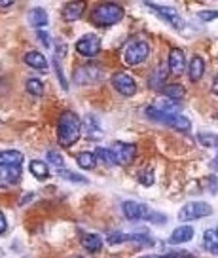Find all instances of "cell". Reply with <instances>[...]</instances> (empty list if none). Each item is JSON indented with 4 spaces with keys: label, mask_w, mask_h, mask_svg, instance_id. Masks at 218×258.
Here are the masks:
<instances>
[{
    "label": "cell",
    "mask_w": 218,
    "mask_h": 258,
    "mask_svg": "<svg viewBox=\"0 0 218 258\" xmlns=\"http://www.w3.org/2000/svg\"><path fill=\"white\" fill-rule=\"evenodd\" d=\"M216 230H218V228H216Z\"/></svg>",
    "instance_id": "cell-47"
},
{
    "label": "cell",
    "mask_w": 218,
    "mask_h": 258,
    "mask_svg": "<svg viewBox=\"0 0 218 258\" xmlns=\"http://www.w3.org/2000/svg\"><path fill=\"white\" fill-rule=\"evenodd\" d=\"M70 258H82V256H70Z\"/></svg>",
    "instance_id": "cell-46"
},
{
    "label": "cell",
    "mask_w": 218,
    "mask_h": 258,
    "mask_svg": "<svg viewBox=\"0 0 218 258\" xmlns=\"http://www.w3.org/2000/svg\"><path fill=\"white\" fill-rule=\"evenodd\" d=\"M0 228H2V230H0L2 234H6V232H8V220H6L4 215H0Z\"/></svg>",
    "instance_id": "cell-41"
},
{
    "label": "cell",
    "mask_w": 218,
    "mask_h": 258,
    "mask_svg": "<svg viewBox=\"0 0 218 258\" xmlns=\"http://www.w3.org/2000/svg\"><path fill=\"white\" fill-rule=\"evenodd\" d=\"M212 215V207L205 202H190L178 211V220L180 222H192V220H199Z\"/></svg>",
    "instance_id": "cell-5"
},
{
    "label": "cell",
    "mask_w": 218,
    "mask_h": 258,
    "mask_svg": "<svg viewBox=\"0 0 218 258\" xmlns=\"http://www.w3.org/2000/svg\"><path fill=\"white\" fill-rule=\"evenodd\" d=\"M86 125H88L89 131H93V133H101V125L97 123L95 116H88V118H86Z\"/></svg>",
    "instance_id": "cell-37"
},
{
    "label": "cell",
    "mask_w": 218,
    "mask_h": 258,
    "mask_svg": "<svg viewBox=\"0 0 218 258\" xmlns=\"http://www.w3.org/2000/svg\"><path fill=\"white\" fill-rule=\"evenodd\" d=\"M197 17L201 21H212V19H218V10H203L197 14Z\"/></svg>",
    "instance_id": "cell-36"
},
{
    "label": "cell",
    "mask_w": 218,
    "mask_h": 258,
    "mask_svg": "<svg viewBox=\"0 0 218 258\" xmlns=\"http://www.w3.org/2000/svg\"><path fill=\"white\" fill-rule=\"evenodd\" d=\"M103 74H105V71L101 64H97L95 61H89V63H84L74 69L72 80L78 86H93V84H99L103 80Z\"/></svg>",
    "instance_id": "cell-4"
},
{
    "label": "cell",
    "mask_w": 218,
    "mask_h": 258,
    "mask_svg": "<svg viewBox=\"0 0 218 258\" xmlns=\"http://www.w3.org/2000/svg\"><path fill=\"white\" fill-rule=\"evenodd\" d=\"M154 106H156L158 110L167 112V114H178V108H180L178 101H173V99H167V97H160Z\"/></svg>",
    "instance_id": "cell-26"
},
{
    "label": "cell",
    "mask_w": 218,
    "mask_h": 258,
    "mask_svg": "<svg viewBox=\"0 0 218 258\" xmlns=\"http://www.w3.org/2000/svg\"><path fill=\"white\" fill-rule=\"evenodd\" d=\"M84 12H86V2H68L63 6V17H65L66 21H76V19H80L84 16Z\"/></svg>",
    "instance_id": "cell-19"
},
{
    "label": "cell",
    "mask_w": 218,
    "mask_h": 258,
    "mask_svg": "<svg viewBox=\"0 0 218 258\" xmlns=\"http://www.w3.org/2000/svg\"><path fill=\"white\" fill-rule=\"evenodd\" d=\"M76 163H78V167L80 169H95V165H97V156L95 152H80L76 156Z\"/></svg>",
    "instance_id": "cell-24"
},
{
    "label": "cell",
    "mask_w": 218,
    "mask_h": 258,
    "mask_svg": "<svg viewBox=\"0 0 218 258\" xmlns=\"http://www.w3.org/2000/svg\"><path fill=\"white\" fill-rule=\"evenodd\" d=\"M150 57V44L146 40H133L125 49L123 61L127 67H137V64L144 63Z\"/></svg>",
    "instance_id": "cell-6"
},
{
    "label": "cell",
    "mask_w": 218,
    "mask_h": 258,
    "mask_svg": "<svg viewBox=\"0 0 218 258\" xmlns=\"http://www.w3.org/2000/svg\"><path fill=\"white\" fill-rule=\"evenodd\" d=\"M205 74V59L201 55H194L188 63V78L190 82H199Z\"/></svg>",
    "instance_id": "cell-17"
},
{
    "label": "cell",
    "mask_w": 218,
    "mask_h": 258,
    "mask_svg": "<svg viewBox=\"0 0 218 258\" xmlns=\"http://www.w3.org/2000/svg\"><path fill=\"white\" fill-rule=\"evenodd\" d=\"M140 258H167L165 254L163 256H160V254H146V256H140Z\"/></svg>",
    "instance_id": "cell-45"
},
{
    "label": "cell",
    "mask_w": 218,
    "mask_h": 258,
    "mask_svg": "<svg viewBox=\"0 0 218 258\" xmlns=\"http://www.w3.org/2000/svg\"><path fill=\"white\" fill-rule=\"evenodd\" d=\"M207 188L210 194H218V177H214V175L207 177Z\"/></svg>",
    "instance_id": "cell-38"
},
{
    "label": "cell",
    "mask_w": 218,
    "mask_h": 258,
    "mask_svg": "<svg viewBox=\"0 0 218 258\" xmlns=\"http://www.w3.org/2000/svg\"><path fill=\"white\" fill-rule=\"evenodd\" d=\"M210 169L218 171V154H216V156H214V160L210 161Z\"/></svg>",
    "instance_id": "cell-44"
},
{
    "label": "cell",
    "mask_w": 218,
    "mask_h": 258,
    "mask_svg": "<svg viewBox=\"0 0 218 258\" xmlns=\"http://www.w3.org/2000/svg\"><path fill=\"white\" fill-rule=\"evenodd\" d=\"M76 51L84 57H95L101 51V38L97 34H84L80 40L76 42Z\"/></svg>",
    "instance_id": "cell-11"
},
{
    "label": "cell",
    "mask_w": 218,
    "mask_h": 258,
    "mask_svg": "<svg viewBox=\"0 0 218 258\" xmlns=\"http://www.w3.org/2000/svg\"><path fill=\"white\" fill-rule=\"evenodd\" d=\"M146 8L156 12L160 16V19H163L165 23H169L173 29H177V31L184 29V19L180 17V14L175 8H171V6H160V4H154V2H146Z\"/></svg>",
    "instance_id": "cell-8"
},
{
    "label": "cell",
    "mask_w": 218,
    "mask_h": 258,
    "mask_svg": "<svg viewBox=\"0 0 218 258\" xmlns=\"http://www.w3.org/2000/svg\"><path fill=\"white\" fill-rule=\"evenodd\" d=\"M194 228L192 226H178L177 230H173V234H171L169 241L173 243V245H180V243H188L192 237H194Z\"/></svg>",
    "instance_id": "cell-20"
},
{
    "label": "cell",
    "mask_w": 218,
    "mask_h": 258,
    "mask_svg": "<svg viewBox=\"0 0 218 258\" xmlns=\"http://www.w3.org/2000/svg\"><path fill=\"white\" fill-rule=\"evenodd\" d=\"M167 258H195L194 254H190V252H182V250H171L165 254Z\"/></svg>",
    "instance_id": "cell-39"
},
{
    "label": "cell",
    "mask_w": 218,
    "mask_h": 258,
    "mask_svg": "<svg viewBox=\"0 0 218 258\" xmlns=\"http://www.w3.org/2000/svg\"><path fill=\"white\" fill-rule=\"evenodd\" d=\"M167 73H169V69H165V67H162V64H158L152 73H150V76H148V88L154 89V91H162V89L165 88Z\"/></svg>",
    "instance_id": "cell-15"
},
{
    "label": "cell",
    "mask_w": 218,
    "mask_h": 258,
    "mask_svg": "<svg viewBox=\"0 0 218 258\" xmlns=\"http://www.w3.org/2000/svg\"><path fill=\"white\" fill-rule=\"evenodd\" d=\"M121 211L127 220L131 222H138V220H150L152 217V211L148 205L144 203H138V202H123L121 203Z\"/></svg>",
    "instance_id": "cell-10"
},
{
    "label": "cell",
    "mask_w": 218,
    "mask_h": 258,
    "mask_svg": "<svg viewBox=\"0 0 218 258\" xmlns=\"http://www.w3.org/2000/svg\"><path fill=\"white\" fill-rule=\"evenodd\" d=\"M125 16V10L121 8L116 2H106V4H99L91 10V23L97 27H112V25L120 23Z\"/></svg>",
    "instance_id": "cell-2"
},
{
    "label": "cell",
    "mask_w": 218,
    "mask_h": 258,
    "mask_svg": "<svg viewBox=\"0 0 218 258\" xmlns=\"http://www.w3.org/2000/svg\"><path fill=\"white\" fill-rule=\"evenodd\" d=\"M82 247L89 254H95V252H99V250L103 249V239L97 234H86L82 235Z\"/></svg>",
    "instance_id": "cell-21"
},
{
    "label": "cell",
    "mask_w": 218,
    "mask_h": 258,
    "mask_svg": "<svg viewBox=\"0 0 218 258\" xmlns=\"http://www.w3.org/2000/svg\"><path fill=\"white\" fill-rule=\"evenodd\" d=\"M59 175L65 178V180H70V182H76V184H88V178L84 177V175H80V173H74V171L63 169Z\"/></svg>",
    "instance_id": "cell-32"
},
{
    "label": "cell",
    "mask_w": 218,
    "mask_h": 258,
    "mask_svg": "<svg viewBox=\"0 0 218 258\" xmlns=\"http://www.w3.org/2000/svg\"><path fill=\"white\" fill-rule=\"evenodd\" d=\"M53 71H55L57 80H59V84H61V88L66 91V89H68V82H66V76H65V73H63L61 63H59V59H57V57H53Z\"/></svg>",
    "instance_id": "cell-33"
},
{
    "label": "cell",
    "mask_w": 218,
    "mask_h": 258,
    "mask_svg": "<svg viewBox=\"0 0 218 258\" xmlns=\"http://www.w3.org/2000/svg\"><path fill=\"white\" fill-rule=\"evenodd\" d=\"M144 116L148 120L156 121V123H163V125H169V127L177 129V131H188L192 127V121L188 120L182 114H167L158 110L156 106H146Z\"/></svg>",
    "instance_id": "cell-3"
},
{
    "label": "cell",
    "mask_w": 218,
    "mask_h": 258,
    "mask_svg": "<svg viewBox=\"0 0 218 258\" xmlns=\"http://www.w3.org/2000/svg\"><path fill=\"white\" fill-rule=\"evenodd\" d=\"M137 178L142 186H152L154 184V171L152 169H142L137 175Z\"/></svg>",
    "instance_id": "cell-34"
},
{
    "label": "cell",
    "mask_w": 218,
    "mask_h": 258,
    "mask_svg": "<svg viewBox=\"0 0 218 258\" xmlns=\"http://www.w3.org/2000/svg\"><path fill=\"white\" fill-rule=\"evenodd\" d=\"M112 152L116 156V163L121 167H129L131 163L137 158V145L133 143H123V141H116L112 145Z\"/></svg>",
    "instance_id": "cell-9"
},
{
    "label": "cell",
    "mask_w": 218,
    "mask_h": 258,
    "mask_svg": "<svg viewBox=\"0 0 218 258\" xmlns=\"http://www.w3.org/2000/svg\"><path fill=\"white\" fill-rule=\"evenodd\" d=\"M23 175L21 165H2L0 169V177H2V186H16L19 184Z\"/></svg>",
    "instance_id": "cell-14"
},
{
    "label": "cell",
    "mask_w": 218,
    "mask_h": 258,
    "mask_svg": "<svg viewBox=\"0 0 218 258\" xmlns=\"http://www.w3.org/2000/svg\"><path fill=\"white\" fill-rule=\"evenodd\" d=\"M203 247L210 254H218V230H205L203 232Z\"/></svg>",
    "instance_id": "cell-23"
},
{
    "label": "cell",
    "mask_w": 218,
    "mask_h": 258,
    "mask_svg": "<svg viewBox=\"0 0 218 258\" xmlns=\"http://www.w3.org/2000/svg\"><path fill=\"white\" fill-rule=\"evenodd\" d=\"M27 91L34 97H40L44 93V84L40 82V78H29L27 80Z\"/></svg>",
    "instance_id": "cell-31"
},
{
    "label": "cell",
    "mask_w": 218,
    "mask_h": 258,
    "mask_svg": "<svg viewBox=\"0 0 218 258\" xmlns=\"http://www.w3.org/2000/svg\"><path fill=\"white\" fill-rule=\"evenodd\" d=\"M95 156H97V161H101L105 167L118 165V163H116V156H114L112 148H103V146H99L97 150H95Z\"/></svg>",
    "instance_id": "cell-27"
},
{
    "label": "cell",
    "mask_w": 218,
    "mask_h": 258,
    "mask_svg": "<svg viewBox=\"0 0 218 258\" xmlns=\"http://www.w3.org/2000/svg\"><path fill=\"white\" fill-rule=\"evenodd\" d=\"M27 17H29V23L33 25V27H36V31H38V29H44V27L49 23L48 12H46L44 8H38V6L29 10Z\"/></svg>",
    "instance_id": "cell-18"
},
{
    "label": "cell",
    "mask_w": 218,
    "mask_h": 258,
    "mask_svg": "<svg viewBox=\"0 0 218 258\" xmlns=\"http://www.w3.org/2000/svg\"><path fill=\"white\" fill-rule=\"evenodd\" d=\"M210 91H212V95H218V73H216V76H214V80H212Z\"/></svg>",
    "instance_id": "cell-42"
},
{
    "label": "cell",
    "mask_w": 218,
    "mask_h": 258,
    "mask_svg": "<svg viewBox=\"0 0 218 258\" xmlns=\"http://www.w3.org/2000/svg\"><path fill=\"white\" fill-rule=\"evenodd\" d=\"M82 135V120L72 110L61 112L57 120V143L61 148H70L78 143Z\"/></svg>",
    "instance_id": "cell-1"
},
{
    "label": "cell",
    "mask_w": 218,
    "mask_h": 258,
    "mask_svg": "<svg viewBox=\"0 0 218 258\" xmlns=\"http://www.w3.org/2000/svg\"><path fill=\"white\" fill-rule=\"evenodd\" d=\"M23 61L29 64L31 69H34V71H42V73H46V71H48V59H46L44 53L36 51V49L27 51L25 57H23Z\"/></svg>",
    "instance_id": "cell-16"
},
{
    "label": "cell",
    "mask_w": 218,
    "mask_h": 258,
    "mask_svg": "<svg viewBox=\"0 0 218 258\" xmlns=\"http://www.w3.org/2000/svg\"><path fill=\"white\" fill-rule=\"evenodd\" d=\"M186 57H184V51L180 48H173L169 51V59H167V69H169L171 74H175V76H180V74L184 73L186 69Z\"/></svg>",
    "instance_id": "cell-12"
},
{
    "label": "cell",
    "mask_w": 218,
    "mask_h": 258,
    "mask_svg": "<svg viewBox=\"0 0 218 258\" xmlns=\"http://www.w3.org/2000/svg\"><path fill=\"white\" fill-rule=\"evenodd\" d=\"M110 82H112L114 89L121 93L123 97H133L137 93V80L131 76L129 73L125 71H118L110 76Z\"/></svg>",
    "instance_id": "cell-7"
},
{
    "label": "cell",
    "mask_w": 218,
    "mask_h": 258,
    "mask_svg": "<svg viewBox=\"0 0 218 258\" xmlns=\"http://www.w3.org/2000/svg\"><path fill=\"white\" fill-rule=\"evenodd\" d=\"M106 241L108 245H120L123 241H135V243H154L150 239V235L146 234V232H137V234H110L106 237Z\"/></svg>",
    "instance_id": "cell-13"
},
{
    "label": "cell",
    "mask_w": 218,
    "mask_h": 258,
    "mask_svg": "<svg viewBox=\"0 0 218 258\" xmlns=\"http://www.w3.org/2000/svg\"><path fill=\"white\" fill-rule=\"evenodd\" d=\"M46 160H48V163L51 167H55L57 173H61V171L65 169V160H63V156L59 152H55V150H49V152L46 154Z\"/></svg>",
    "instance_id": "cell-30"
},
{
    "label": "cell",
    "mask_w": 218,
    "mask_h": 258,
    "mask_svg": "<svg viewBox=\"0 0 218 258\" xmlns=\"http://www.w3.org/2000/svg\"><path fill=\"white\" fill-rule=\"evenodd\" d=\"M12 4H14V0H2V2H0V6H2V10H6L8 6H12Z\"/></svg>",
    "instance_id": "cell-43"
},
{
    "label": "cell",
    "mask_w": 218,
    "mask_h": 258,
    "mask_svg": "<svg viewBox=\"0 0 218 258\" xmlns=\"http://www.w3.org/2000/svg\"><path fill=\"white\" fill-rule=\"evenodd\" d=\"M163 97H167V99H173V101H178V99H182L186 93L184 86H180V84H165V88L162 89Z\"/></svg>",
    "instance_id": "cell-28"
},
{
    "label": "cell",
    "mask_w": 218,
    "mask_h": 258,
    "mask_svg": "<svg viewBox=\"0 0 218 258\" xmlns=\"http://www.w3.org/2000/svg\"><path fill=\"white\" fill-rule=\"evenodd\" d=\"M23 154L19 150H4L0 154V161L2 165H23Z\"/></svg>",
    "instance_id": "cell-25"
},
{
    "label": "cell",
    "mask_w": 218,
    "mask_h": 258,
    "mask_svg": "<svg viewBox=\"0 0 218 258\" xmlns=\"http://www.w3.org/2000/svg\"><path fill=\"white\" fill-rule=\"evenodd\" d=\"M150 222H154V224H163V222H167V217H163L162 213H154V211H152Z\"/></svg>",
    "instance_id": "cell-40"
},
{
    "label": "cell",
    "mask_w": 218,
    "mask_h": 258,
    "mask_svg": "<svg viewBox=\"0 0 218 258\" xmlns=\"http://www.w3.org/2000/svg\"><path fill=\"white\" fill-rule=\"evenodd\" d=\"M197 141H199V145H203L205 148H216L218 146V135L214 133H207V131H201V133H197Z\"/></svg>",
    "instance_id": "cell-29"
},
{
    "label": "cell",
    "mask_w": 218,
    "mask_h": 258,
    "mask_svg": "<svg viewBox=\"0 0 218 258\" xmlns=\"http://www.w3.org/2000/svg\"><path fill=\"white\" fill-rule=\"evenodd\" d=\"M36 38L42 42V46H44V48H51V36H49L48 31L38 29V31H36Z\"/></svg>",
    "instance_id": "cell-35"
},
{
    "label": "cell",
    "mask_w": 218,
    "mask_h": 258,
    "mask_svg": "<svg viewBox=\"0 0 218 258\" xmlns=\"http://www.w3.org/2000/svg\"><path fill=\"white\" fill-rule=\"evenodd\" d=\"M29 171L33 173V177H36L38 180H46L49 178V165L42 160H33L29 163Z\"/></svg>",
    "instance_id": "cell-22"
}]
</instances>
